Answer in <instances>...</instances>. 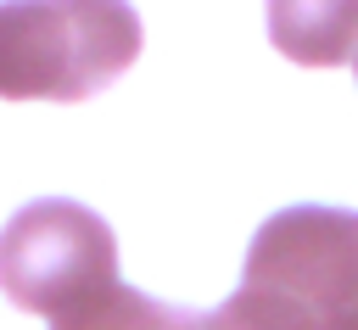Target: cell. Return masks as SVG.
I'll use <instances>...</instances> for the list:
<instances>
[{
  "label": "cell",
  "mask_w": 358,
  "mask_h": 330,
  "mask_svg": "<svg viewBox=\"0 0 358 330\" xmlns=\"http://www.w3.org/2000/svg\"><path fill=\"white\" fill-rule=\"evenodd\" d=\"M0 291L22 313L67 324L117 291V241L78 201H28L0 229Z\"/></svg>",
  "instance_id": "cell-2"
},
{
  "label": "cell",
  "mask_w": 358,
  "mask_h": 330,
  "mask_svg": "<svg viewBox=\"0 0 358 330\" xmlns=\"http://www.w3.org/2000/svg\"><path fill=\"white\" fill-rule=\"evenodd\" d=\"M140 56L129 0H0V95L90 101Z\"/></svg>",
  "instance_id": "cell-1"
},
{
  "label": "cell",
  "mask_w": 358,
  "mask_h": 330,
  "mask_svg": "<svg viewBox=\"0 0 358 330\" xmlns=\"http://www.w3.org/2000/svg\"><path fill=\"white\" fill-rule=\"evenodd\" d=\"M241 291L291 308L308 330H358V213L347 207L274 213L246 246Z\"/></svg>",
  "instance_id": "cell-3"
},
{
  "label": "cell",
  "mask_w": 358,
  "mask_h": 330,
  "mask_svg": "<svg viewBox=\"0 0 358 330\" xmlns=\"http://www.w3.org/2000/svg\"><path fill=\"white\" fill-rule=\"evenodd\" d=\"M185 330H308L291 308L257 296V291H235L224 308L213 313H185Z\"/></svg>",
  "instance_id": "cell-6"
},
{
  "label": "cell",
  "mask_w": 358,
  "mask_h": 330,
  "mask_svg": "<svg viewBox=\"0 0 358 330\" xmlns=\"http://www.w3.org/2000/svg\"><path fill=\"white\" fill-rule=\"evenodd\" d=\"M352 67H358V56H352Z\"/></svg>",
  "instance_id": "cell-7"
},
{
  "label": "cell",
  "mask_w": 358,
  "mask_h": 330,
  "mask_svg": "<svg viewBox=\"0 0 358 330\" xmlns=\"http://www.w3.org/2000/svg\"><path fill=\"white\" fill-rule=\"evenodd\" d=\"M268 39L302 67H341L358 56V0H268Z\"/></svg>",
  "instance_id": "cell-4"
},
{
  "label": "cell",
  "mask_w": 358,
  "mask_h": 330,
  "mask_svg": "<svg viewBox=\"0 0 358 330\" xmlns=\"http://www.w3.org/2000/svg\"><path fill=\"white\" fill-rule=\"evenodd\" d=\"M50 330H185V308H168L134 285H117L101 308L67 319V324H50Z\"/></svg>",
  "instance_id": "cell-5"
}]
</instances>
